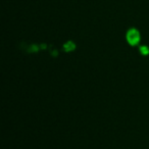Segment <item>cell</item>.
Listing matches in <instances>:
<instances>
[{
  "label": "cell",
  "mask_w": 149,
  "mask_h": 149,
  "mask_svg": "<svg viewBox=\"0 0 149 149\" xmlns=\"http://www.w3.org/2000/svg\"><path fill=\"white\" fill-rule=\"evenodd\" d=\"M127 40L131 45H137L140 41V34L136 29H131L127 34Z\"/></svg>",
  "instance_id": "obj_1"
},
{
  "label": "cell",
  "mask_w": 149,
  "mask_h": 149,
  "mask_svg": "<svg viewBox=\"0 0 149 149\" xmlns=\"http://www.w3.org/2000/svg\"><path fill=\"white\" fill-rule=\"evenodd\" d=\"M141 52H142L143 54H148L149 50H148V48H146V47H141Z\"/></svg>",
  "instance_id": "obj_2"
}]
</instances>
